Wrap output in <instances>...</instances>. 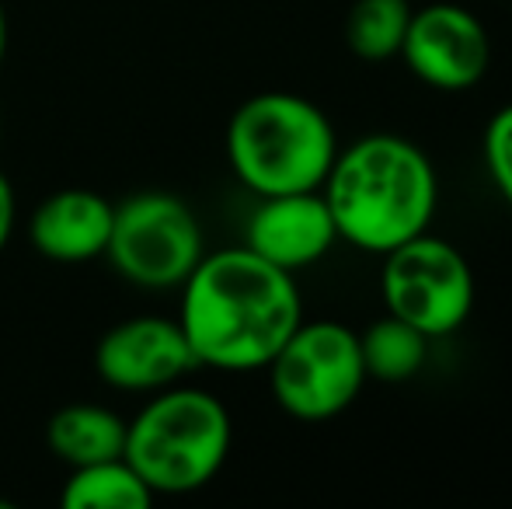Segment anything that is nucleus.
<instances>
[{
  "instance_id": "obj_7",
  "label": "nucleus",
  "mask_w": 512,
  "mask_h": 509,
  "mask_svg": "<svg viewBox=\"0 0 512 509\" xmlns=\"http://www.w3.org/2000/svg\"><path fill=\"white\" fill-rule=\"evenodd\" d=\"M474 269L460 248L436 234H415L405 245L384 252L380 297L387 314L408 321L429 339L464 328L474 311Z\"/></svg>"
},
{
  "instance_id": "obj_1",
  "label": "nucleus",
  "mask_w": 512,
  "mask_h": 509,
  "mask_svg": "<svg viewBox=\"0 0 512 509\" xmlns=\"http://www.w3.org/2000/svg\"><path fill=\"white\" fill-rule=\"evenodd\" d=\"M304 321V300L293 272L276 269L251 248L203 255L182 283V325L199 367L265 370L293 328Z\"/></svg>"
},
{
  "instance_id": "obj_3",
  "label": "nucleus",
  "mask_w": 512,
  "mask_h": 509,
  "mask_svg": "<svg viewBox=\"0 0 512 509\" xmlns=\"http://www.w3.org/2000/svg\"><path fill=\"white\" fill-rule=\"evenodd\" d=\"M338 154L328 112L293 91H262L227 123V161L244 189L262 196L314 192Z\"/></svg>"
},
{
  "instance_id": "obj_13",
  "label": "nucleus",
  "mask_w": 512,
  "mask_h": 509,
  "mask_svg": "<svg viewBox=\"0 0 512 509\" xmlns=\"http://www.w3.org/2000/svg\"><path fill=\"white\" fill-rule=\"evenodd\" d=\"M429 342V335H422L418 328H411L408 321L394 318V314L373 321L359 335L366 381L405 384L411 377H418V370L425 367V356H429Z\"/></svg>"
},
{
  "instance_id": "obj_11",
  "label": "nucleus",
  "mask_w": 512,
  "mask_h": 509,
  "mask_svg": "<svg viewBox=\"0 0 512 509\" xmlns=\"http://www.w3.org/2000/svg\"><path fill=\"white\" fill-rule=\"evenodd\" d=\"M115 203L91 189H63L46 196L32 213L28 238L35 252L60 265H84L105 258Z\"/></svg>"
},
{
  "instance_id": "obj_10",
  "label": "nucleus",
  "mask_w": 512,
  "mask_h": 509,
  "mask_svg": "<svg viewBox=\"0 0 512 509\" xmlns=\"http://www.w3.org/2000/svg\"><path fill=\"white\" fill-rule=\"evenodd\" d=\"M335 241L338 227L321 189L262 196V203L248 217V231H244V248H251L258 258L283 272L317 265L335 248Z\"/></svg>"
},
{
  "instance_id": "obj_14",
  "label": "nucleus",
  "mask_w": 512,
  "mask_h": 509,
  "mask_svg": "<svg viewBox=\"0 0 512 509\" xmlns=\"http://www.w3.org/2000/svg\"><path fill=\"white\" fill-rule=\"evenodd\" d=\"M60 503L67 509H147L154 492L147 489L126 457L70 468Z\"/></svg>"
},
{
  "instance_id": "obj_8",
  "label": "nucleus",
  "mask_w": 512,
  "mask_h": 509,
  "mask_svg": "<svg viewBox=\"0 0 512 509\" xmlns=\"http://www.w3.org/2000/svg\"><path fill=\"white\" fill-rule=\"evenodd\" d=\"M401 60L422 84L436 91H471L492 67V35L485 21L464 4L415 7L408 21Z\"/></svg>"
},
{
  "instance_id": "obj_5",
  "label": "nucleus",
  "mask_w": 512,
  "mask_h": 509,
  "mask_svg": "<svg viewBox=\"0 0 512 509\" xmlns=\"http://www.w3.org/2000/svg\"><path fill=\"white\" fill-rule=\"evenodd\" d=\"M206 255L203 224L171 192H133L115 203L105 258L140 290H175Z\"/></svg>"
},
{
  "instance_id": "obj_12",
  "label": "nucleus",
  "mask_w": 512,
  "mask_h": 509,
  "mask_svg": "<svg viewBox=\"0 0 512 509\" xmlns=\"http://www.w3.org/2000/svg\"><path fill=\"white\" fill-rule=\"evenodd\" d=\"M46 447L67 468L112 461L126 450V419L112 408L74 401L53 412V419L46 422Z\"/></svg>"
},
{
  "instance_id": "obj_6",
  "label": "nucleus",
  "mask_w": 512,
  "mask_h": 509,
  "mask_svg": "<svg viewBox=\"0 0 512 509\" xmlns=\"http://www.w3.org/2000/svg\"><path fill=\"white\" fill-rule=\"evenodd\" d=\"M265 370L276 405L300 422L342 415L366 384L359 332L342 321H300Z\"/></svg>"
},
{
  "instance_id": "obj_18",
  "label": "nucleus",
  "mask_w": 512,
  "mask_h": 509,
  "mask_svg": "<svg viewBox=\"0 0 512 509\" xmlns=\"http://www.w3.org/2000/svg\"><path fill=\"white\" fill-rule=\"evenodd\" d=\"M7 39H11V28H7V7L0 0V67H4V56H7Z\"/></svg>"
},
{
  "instance_id": "obj_16",
  "label": "nucleus",
  "mask_w": 512,
  "mask_h": 509,
  "mask_svg": "<svg viewBox=\"0 0 512 509\" xmlns=\"http://www.w3.org/2000/svg\"><path fill=\"white\" fill-rule=\"evenodd\" d=\"M485 168L502 203L512 210V102L502 105L485 126Z\"/></svg>"
},
{
  "instance_id": "obj_15",
  "label": "nucleus",
  "mask_w": 512,
  "mask_h": 509,
  "mask_svg": "<svg viewBox=\"0 0 512 509\" xmlns=\"http://www.w3.org/2000/svg\"><path fill=\"white\" fill-rule=\"evenodd\" d=\"M411 0H356L345 18V46L363 63H387L401 56Z\"/></svg>"
},
{
  "instance_id": "obj_4",
  "label": "nucleus",
  "mask_w": 512,
  "mask_h": 509,
  "mask_svg": "<svg viewBox=\"0 0 512 509\" xmlns=\"http://www.w3.org/2000/svg\"><path fill=\"white\" fill-rule=\"evenodd\" d=\"M234 422L203 387H164L126 422V457L154 496H189L227 464Z\"/></svg>"
},
{
  "instance_id": "obj_2",
  "label": "nucleus",
  "mask_w": 512,
  "mask_h": 509,
  "mask_svg": "<svg viewBox=\"0 0 512 509\" xmlns=\"http://www.w3.org/2000/svg\"><path fill=\"white\" fill-rule=\"evenodd\" d=\"M338 227V241L384 255L432 227L439 206V175L432 157L398 133L359 136L338 147L321 185Z\"/></svg>"
},
{
  "instance_id": "obj_9",
  "label": "nucleus",
  "mask_w": 512,
  "mask_h": 509,
  "mask_svg": "<svg viewBox=\"0 0 512 509\" xmlns=\"http://www.w3.org/2000/svg\"><path fill=\"white\" fill-rule=\"evenodd\" d=\"M199 367L178 318H126L98 339L95 370L119 391H164Z\"/></svg>"
},
{
  "instance_id": "obj_17",
  "label": "nucleus",
  "mask_w": 512,
  "mask_h": 509,
  "mask_svg": "<svg viewBox=\"0 0 512 509\" xmlns=\"http://www.w3.org/2000/svg\"><path fill=\"white\" fill-rule=\"evenodd\" d=\"M14 217H18V203H14V185L7 182V175L0 171V252H4L7 241H11Z\"/></svg>"
}]
</instances>
